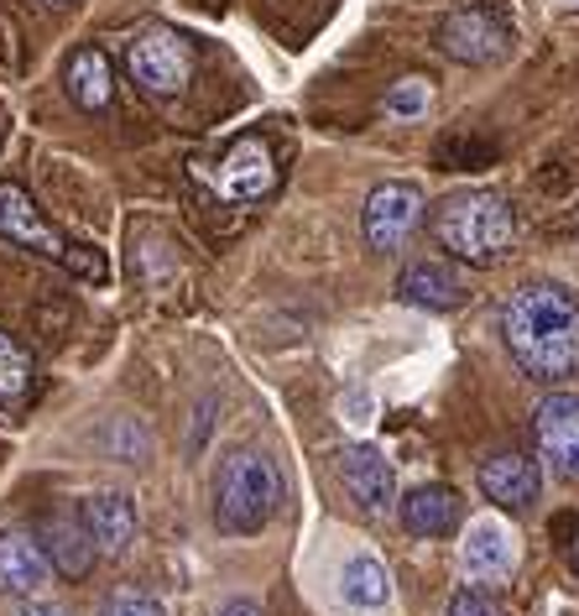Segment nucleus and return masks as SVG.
I'll list each match as a JSON object with an SVG mask.
<instances>
[{
	"instance_id": "nucleus-1",
	"label": "nucleus",
	"mask_w": 579,
	"mask_h": 616,
	"mask_svg": "<svg viewBox=\"0 0 579 616\" xmlns=\"http://www.w3.org/2000/svg\"><path fill=\"white\" fill-rule=\"evenodd\" d=\"M501 340L517 371L559 387L579 371V304L559 282H522L501 308Z\"/></svg>"
},
{
	"instance_id": "nucleus-2",
	"label": "nucleus",
	"mask_w": 579,
	"mask_h": 616,
	"mask_svg": "<svg viewBox=\"0 0 579 616\" xmlns=\"http://www.w3.org/2000/svg\"><path fill=\"white\" fill-rule=\"evenodd\" d=\"M433 236L465 267H496L511 251V240H517V209H511L507 193L496 189L455 193L433 215Z\"/></svg>"
},
{
	"instance_id": "nucleus-3",
	"label": "nucleus",
	"mask_w": 579,
	"mask_h": 616,
	"mask_svg": "<svg viewBox=\"0 0 579 616\" xmlns=\"http://www.w3.org/2000/svg\"><path fill=\"white\" fill-rule=\"evenodd\" d=\"M282 507V470L267 449H230L214 476V523L236 538H251Z\"/></svg>"
},
{
	"instance_id": "nucleus-4",
	"label": "nucleus",
	"mask_w": 579,
	"mask_h": 616,
	"mask_svg": "<svg viewBox=\"0 0 579 616\" xmlns=\"http://www.w3.org/2000/svg\"><path fill=\"white\" fill-rule=\"evenodd\" d=\"M0 240L27 246L32 257L63 261V267H73V272H84V277H104V261L84 257L79 246H69V240L58 236V230L42 220V209L32 205V193L21 189V183H0Z\"/></svg>"
},
{
	"instance_id": "nucleus-5",
	"label": "nucleus",
	"mask_w": 579,
	"mask_h": 616,
	"mask_svg": "<svg viewBox=\"0 0 579 616\" xmlns=\"http://www.w3.org/2000/svg\"><path fill=\"white\" fill-rule=\"evenodd\" d=\"M126 69H131L137 89L168 100V95L188 89V79H193V48L178 32H168V27H147V32H137L126 42Z\"/></svg>"
},
{
	"instance_id": "nucleus-6",
	"label": "nucleus",
	"mask_w": 579,
	"mask_h": 616,
	"mask_svg": "<svg viewBox=\"0 0 579 616\" xmlns=\"http://www.w3.org/2000/svg\"><path fill=\"white\" fill-rule=\"evenodd\" d=\"M517 42L511 21L496 11V6H455L449 17L439 21V48L455 58V63H501Z\"/></svg>"
},
{
	"instance_id": "nucleus-7",
	"label": "nucleus",
	"mask_w": 579,
	"mask_h": 616,
	"mask_svg": "<svg viewBox=\"0 0 579 616\" xmlns=\"http://www.w3.org/2000/svg\"><path fill=\"white\" fill-rule=\"evenodd\" d=\"M418 225H423V193L412 183H381L360 209V230L371 251H402Z\"/></svg>"
},
{
	"instance_id": "nucleus-8",
	"label": "nucleus",
	"mask_w": 579,
	"mask_h": 616,
	"mask_svg": "<svg viewBox=\"0 0 579 616\" xmlns=\"http://www.w3.org/2000/svg\"><path fill=\"white\" fill-rule=\"evenodd\" d=\"M532 439L553 476L579 480V393H548L532 408Z\"/></svg>"
},
{
	"instance_id": "nucleus-9",
	"label": "nucleus",
	"mask_w": 579,
	"mask_h": 616,
	"mask_svg": "<svg viewBox=\"0 0 579 616\" xmlns=\"http://www.w3.org/2000/svg\"><path fill=\"white\" fill-rule=\"evenodd\" d=\"M340 480L366 517H387L397 507V470L387 460V449H376V445L340 449Z\"/></svg>"
},
{
	"instance_id": "nucleus-10",
	"label": "nucleus",
	"mask_w": 579,
	"mask_h": 616,
	"mask_svg": "<svg viewBox=\"0 0 579 616\" xmlns=\"http://www.w3.org/2000/svg\"><path fill=\"white\" fill-rule=\"evenodd\" d=\"M460 569L470 585L507 580L511 569H517V533L501 517H476L460 533Z\"/></svg>"
},
{
	"instance_id": "nucleus-11",
	"label": "nucleus",
	"mask_w": 579,
	"mask_h": 616,
	"mask_svg": "<svg viewBox=\"0 0 579 616\" xmlns=\"http://www.w3.org/2000/svg\"><path fill=\"white\" fill-rule=\"evenodd\" d=\"M214 189H220L230 205H261V199L277 189V168H272L267 141L240 137L236 147L224 152L220 168H214Z\"/></svg>"
},
{
	"instance_id": "nucleus-12",
	"label": "nucleus",
	"mask_w": 579,
	"mask_h": 616,
	"mask_svg": "<svg viewBox=\"0 0 579 616\" xmlns=\"http://www.w3.org/2000/svg\"><path fill=\"white\" fill-rule=\"evenodd\" d=\"M480 491L501 513H528L532 501L543 497V470L522 449H501V455H491L480 465Z\"/></svg>"
},
{
	"instance_id": "nucleus-13",
	"label": "nucleus",
	"mask_w": 579,
	"mask_h": 616,
	"mask_svg": "<svg viewBox=\"0 0 579 616\" xmlns=\"http://www.w3.org/2000/svg\"><path fill=\"white\" fill-rule=\"evenodd\" d=\"M465 292H470V282H465L460 267H449L443 257H418L402 267V277H397V298L412 308H428V314H449V308L465 304Z\"/></svg>"
},
{
	"instance_id": "nucleus-14",
	"label": "nucleus",
	"mask_w": 579,
	"mask_h": 616,
	"mask_svg": "<svg viewBox=\"0 0 579 616\" xmlns=\"http://www.w3.org/2000/svg\"><path fill=\"white\" fill-rule=\"evenodd\" d=\"M52 585V559L42 538L27 528L0 533V590L6 596H42Z\"/></svg>"
},
{
	"instance_id": "nucleus-15",
	"label": "nucleus",
	"mask_w": 579,
	"mask_h": 616,
	"mask_svg": "<svg viewBox=\"0 0 579 616\" xmlns=\"http://www.w3.org/2000/svg\"><path fill=\"white\" fill-rule=\"evenodd\" d=\"M84 528L104 559H126L141 538L137 501L126 497V491H94V497L84 501Z\"/></svg>"
},
{
	"instance_id": "nucleus-16",
	"label": "nucleus",
	"mask_w": 579,
	"mask_h": 616,
	"mask_svg": "<svg viewBox=\"0 0 579 616\" xmlns=\"http://www.w3.org/2000/svg\"><path fill=\"white\" fill-rule=\"evenodd\" d=\"M397 517H402V528L412 538H449V533H460V497L439 486V480H428V486H412L408 497L397 501Z\"/></svg>"
},
{
	"instance_id": "nucleus-17",
	"label": "nucleus",
	"mask_w": 579,
	"mask_h": 616,
	"mask_svg": "<svg viewBox=\"0 0 579 616\" xmlns=\"http://www.w3.org/2000/svg\"><path fill=\"white\" fill-rule=\"evenodd\" d=\"M42 548H48V559L58 575H69V580H84L94 559H100V548L89 538L84 528V513H48L42 517Z\"/></svg>"
},
{
	"instance_id": "nucleus-18",
	"label": "nucleus",
	"mask_w": 579,
	"mask_h": 616,
	"mask_svg": "<svg viewBox=\"0 0 579 616\" xmlns=\"http://www.w3.org/2000/svg\"><path fill=\"white\" fill-rule=\"evenodd\" d=\"M63 89L79 110H104L116 100V69H110V52L104 48H73L69 63H63Z\"/></svg>"
},
{
	"instance_id": "nucleus-19",
	"label": "nucleus",
	"mask_w": 579,
	"mask_h": 616,
	"mask_svg": "<svg viewBox=\"0 0 579 616\" xmlns=\"http://www.w3.org/2000/svg\"><path fill=\"white\" fill-rule=\"evenodd\" d=\"M340 596L356 606V612H381L387 600H392V575L387 565L376 559V554H356L340 575Z\"/></svg>"
},
{
	"instance_id": "nucleus-20",
	"label": "nucleus",
	"mask_w": 579,
	"mask_h": 616,
	"mask_svg": "<svg viewBox=\"0 0 579 616\" xmlns=\"http://www.w3.org/2000/svg\"><path fill=\"white\" fill-rule=\"evenodd\" d=\"M32 387H37V366L27 356V345L0 329V413H21L32 403Z\"/></svg>"
},
{
	"instance_id": "nucleus-21",
	"label": "nucleus",
	"mask_w": 579,
	"mask_h": 616,
	"mask_svg": "<svg viewBox=\"0 0 579 616\" xmlns=\"http://www.w3.org/2000/svg\"><path fill=\"white\" fill-rule=\"evenodd\" d=\"M100 616H168V612H162V600H157L152 590L120 585V590H110V600L100 606Z\"/></svg>"
},
{
	"instance_id": "nucleus-22",
	"label": "nucleus",
	"mask_w": 579,
	"mask_h": 616,
	"mask_svg": "<svg viewBox=\"0 0 579 616\" xmlns=\"http://www.w3.org/2000/svg\"><path fill=\"white\" fill-rule=\"evenodd\" d=\"M428 110V85L423 79H402V85L387 95V116H397V120H418Z\"/></svg>"
},
{
	"instance_id": "nucleus-23",
	"label": "nucleus",
	"mask_w": 579,
	"mask_h": 616,
	"mask_svg": "<svg viewBox=\"0 0 579 616\" xmlns=\"http://www.w3.org/2000/svg\"><path fill=\"white\" fill-rule=\"evenodd\" d=\"M443 616H501V612L491 606V596H480V590L465 585V590H455V600H449V612Z\"/></svg>"
},
{
	"instance_id": "nucleus-24",
	"label": "nucleus",
	"mask_w": 579,
	"mask_h": 616,
	"mask_svg": "<svg viewBox=\"0 0 579 616\" xmlns=\"http://www.w3.org/2000/svg\"><path fill=\"white\" fill-rule=\"evenodd\" d=\"M214 616H261V606H256L251 596H236V600H224Z\"/></svg>"
},
{
	"instance_id": "nucleus-25",
	"label": "nucleus",
	"mask_w": 579,
	"mask_h": 616,
	"mask_svg": "<svg viewBox=\"0 0 579 616\" xmlns=\"http://www.w3.org/2000/svg\"><path fill=\"white\" fill-rule=\"evenodd\" d=\"M17 616H69V606H58V600H27Z\"/></svg>"
},
{
	"instance_id": "nucleus-26",
	"label": "nucleus",
	"mask_w": 579,
	"mask_h": 616,
	"mask_svg": "<svg viewBox=\"0 0 579 616\" xmlns=\"http://www.w3.org/2000/svg\"><path fill=\"white\" fill-rule=\"evenodd\" d=\"M575 569H579V538H575Z\"/></svg>"
},
{
	"instance_id": "nucleus-27",
	"label": "nucleus",
	"mask_w": 579,
	"mask_h": 616,
	"mask_svg": "<svg viewBox=\"0 0 579 616\" xmlns=\"http://www.w3.org/2000/svg\"><path fill=\"white\" fill-rule=\"evenodd\" d=\"M569 6H579V0H569Z\"/></svg>"
}]
</instances>
